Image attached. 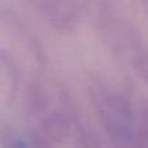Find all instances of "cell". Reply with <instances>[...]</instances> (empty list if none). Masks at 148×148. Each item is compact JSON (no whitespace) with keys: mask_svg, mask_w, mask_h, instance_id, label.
I'll use <instances>...</instances> for the list:
<instances>
[{"mask_svg":"<svg viewBox=\"0 0 148 148\" xmlns=\"http://www.w3.org/2000/svg\"><path fill=\"white\" fill-rule=\"evenodd\" d=\"M33 5L40 17L59 33H69L74 30L81 18V9L75 3L36 1Z\"/></svg>","mask_w":148,"mask_h":148,"instance_id":"cell-2","label":"cell"},{"mask_svg":"<svg viewBox=\"0 0 148 148\" xmlns=\"http://www.w3.org/2000/svg\"><path fill=\"white\" fill-rule=\"evenodd\" d=\"M65 100L29 122V148H61L70 133V112Z\"/></svg>","mask_w":148,"mask_h":148,"instance_id":"cell-1","label":"cell"},{"mask_svg":"<svg viewBox=\"0 0 148 148\" xmlns=\"http://www.w3.org/2000/svg\"><path fill=\"white\" fill-rule=\"evenodd\" d=\"M135 125L139 135L148 142V100H144L143 103L138 105V110L135 113Z\"/></svg>","mask_w":148,"mask_h":148,"instance_id":"cell-3","label":"cell"},{"mask_svg":"<svg viewBox=\"0 0 148 148\" xmlns=\"http://www.w3.org/2000/svg\"><path fill=\"white\" fill-rule=\"evenodd\" d=\"M13 148H29V146L27 144H25L23 142L16 140V142H13Z\"/></svg>","mask_w":148,"mask_h":148,"instance_id":"cell-4","label":"cell"}]
</instances>
